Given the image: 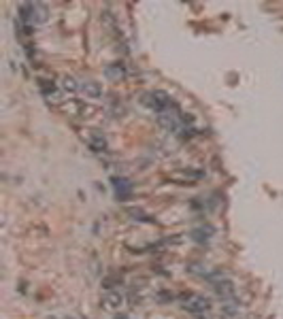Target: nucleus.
<instances>
[{
    "label": "nucleus",
    "instance_id": "f257e3e1",
    "mask_svg": "<svg viewBox=\"0 0 283 319\" xmlns=\"http://www.w3.org/2000/svg\"><path fill=\"white\" fill-rule=\"evenodd\" d=\"M19 19L30 26H40L49 19V9L43 3H24L19 5Z\"/></svg>",
    "mask_w": 283,
    "mask_h": 319
},
{
    "label": "nucleus",
    "instance_id": "f03ea898",
    "mask_svg": "<svg viewBox=\"0 0 283 319\" xmlns=\"http://www.w3.org/2000/svg\"><path fill=\"white\" fill-rule=\"evenodd\" d=\"M143 105L160 115V113H164L166 109H170V98H168L166 92H162V89L147 92V94L143 96Z\"/></svg>",
    "mask_w": 283,
    "mask_h": 319
},
{
    "label": "nucleus",
    "instance_id": "7ed1b4c3",
    "mask_svg": "<svg viewBox=\"0 0 283 319\" xmlns=\"http://www.w3.org/2000/svg\"><path fill=\"white\" fill-rule=\"evenodd\" d=\"M158 123L164 130L173 132V134H179V132L183 130V117H181L179 113L170 111V109H166L164 113H160V115H158Z\"/></svg>",
    "mask_w": 283,
    "mask_h": 319
},
{
    "label": "nucleus",
    "instance_id": "20e7f679",
    "mask_svg": "<svg viewBox=\"0 0 283 319\" xmlns=\"http://www.w3.org/2000/svg\"><path fill=\"white\" fill-rule=\"evenodd\" d=\"M183 306L187 308L190 313H194V315H198V317H205V313H209V308H211V302L207 300L205 296L187 294V296H185Z\"/></svg>",
    "mask_w": 283,
    "mask_h": 319
},
{
    "label": "nucleus",
    "instance_id": "39448f33",
    "mask_svg": "<svg viewBox=\"0 0 283 319\" xmlns=\"http://www.w3.org/2000/svg\"><path fill=\"white\" fill-rule=\"evenodd\" d=\"M124 294H119V292H107L103 296V306L109 308V311H117V308L124 306Z\"/></svg>",
    "mask_w": 283,
    "mask_h": 319
},
{
    "label": "nucleus",
    "instance_id": "423d86ee",
    "mask_svg": "<svg viewBox=\"0 0 283 319\" xmlns=\"http://www.w3.org/2000/svg\"><path fill=\"white\" fill-rule=\"evenodd\" d=\"M81 92L85 94V98H100V96H103V85H100L98 81L87 79V81L81 83Z\"/></svg>",
    "mask_w": 283,
    "mask_h": 319
},
{
    "label": "nucleus",
    "instance_id": "0eeeda50",
    "mask_svg": "<svg viewBox=\"0 0 283 319\" xmlns=\"http://www.w3.org/2000/svg\"><path fill=\"white\" fill-rule=\"evenodd\" d=\"M105 75H107V79H111V81H119V79L126 77V68H124V64H121V62H113V64H109V66L105 68Z\"/></svg>",
    "mask_w": 283,
    "mask_h": 319
},
{
    "label": "nucleus",
    "instance_id": "6e6552de",
    "mask_svg": "<svg viewBox=\"0 0 283 319\" xmlns=\"http://www.w3.org/2000/svg\"><path fill=\"white\" fill-rule=\"evenodd\" d=\"M87 145L92 147L94 151H105L107 149V139L103 134H98V132H92L87 139Z\"/></svg>",
    "mask_w": 283,
    "mask_h": 319
},
{
    "label": "nucleus",
    "instance_id": "1a4fd4ad",
    "mask_svg": "<svg viewBox=\"0 0 283 319\" xmlns=\"http://www.w3.org/2000/svg\"><path fill=\"white\" fill-rule=\"evenodd\" d=\"M113 183H115V192H117V196H119V198H126L128 194L132 192V185H130L126 179H115Z\"/></svg>",
    "mask_w": 283,
    "mask_h": 319
},
{
    "label": "nucleus",
    "instance_id": "9d476101",
    "mask_svg": "<svg viewBox=\"0 0 283 319\" xmlns=\"http://www.w3.org/2000/svg\"><path fill=\"white\" fill-rule=\"evenodd\" d=\"M60 87H62L66 94H75L77 89H81V85L77 83L73 77H62V81H60Z\"/></svg>",
    "mask_w": 283,
    "mask_h": 319
},
{
    "label": "nucleus",
    "instance_id": "9b49d317",
    "mask_svg": "<svg viewBox=\"0 0 283 319\" xmlns=\"http://www.w3.org/2000/svg\"><path fill=\"white\" fill-rule=\"evenodd\" d=\"M202 177V172H181V174H173V179H179L183 183H192V181H198Z\"/></svg>",
    "mask_w": 283,
    "mask_h": 319
}]
</instances>
